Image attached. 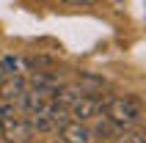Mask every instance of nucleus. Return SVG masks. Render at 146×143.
<instances>
[{"instance_id": "obj_1", "label": "nucleus", "mask_w": 146, "mask_h": 143, "mask_svg": "<svg viewBox=\"0 0 146 143\" xmlns=\"http://www.w3.org/2000/svg\"><path fill=\"white\" fill-rule=\"evenodd\" d=\"M102 113L108 116V121L113 127L132 129L143 116V107H141V102L135 96H110V99H105V110Z\"/></svg>"}, {"instance_id": "obj_2", "label": "nucleus", "mask_w": 146, "mask_h": 143, "mask_svg": "<svg viewBox=\"0 0 146 143\" xmlns=\"http://www.w3.org/2000/svg\"><path fill=\"white\" fill-rule=\"evenodd\" d=\"M0 132L8 143H31V138H33L28 116H19L11 105H6L0 110Z\"/></svg>"}, {"instance_id": "obj_3", "label": "nucleus", "mask_w": 146, "mask_h": 143, "mask_svg": "<svg viewBox=\"0 0 146 143\" xmlns=\"http://www.w3.org/2000/svg\"><path fill=\"white\" fill-rule=\"evenodd\" d=\"M102 110H105V99L88 91V94H83L80 99L69 107V116H72L74 121H91V119H97Z\"/></svg>"}, {"instance_id": "obj_4", "label": "nucleus", "mask_w": 146, "mask_h": 143, "mask_svg": "<svg viewBox=\"0 0 146 143\" xmlns=\"http://www.w3.org/2000/svg\"><path fill=\"white\" fill-rule=\"evenodd\" d=\"M25 91H28L25 77H8V80L0 83V102H3V105H11V107H19Z\"/></svg>"}, {"instance_id": "obj_5", "label": "nucleus", "mask_w": 146, "mask_h": 143, "mask_svg": "<svg viewBox=\"0 0 146 143\" xmlns=\"http://www.w3.org/2000/svg\"><path fill=\"white\" fill-rule=\"evenodd\" d=\"M58 138H61V143H91V129H88L86 121L69 119L64 127L58 129Z\"/></svg>"}, {"instance_id": "obj_6", "label": "nucleus", "mask_w": 146, "mask_h": 143, "mask_svg": "<svg viewBox=\"0 0 146 143\" xmlns=\"http://www.w3.org/2000/svg\"><path fill=\"white\" fill-rule=\"evenodd\" d=\"M31 69L28 58L22 55H0V83L8 77H25V72Z\"/></svg>"}, {"instance_id": "obj_7", "label": "nucleus", "mask_w": 146, "mask_h": 143, "mask_svg": "<svg viewBox=\"0 0 146 143\" xmlns=\"http://www.w3.org/2000/svg\"><path fill=\"white\" fill-rule=\"evenodd\" d=\"M110 143H146V135H141L135 129H121L110 138Z\"/></svg>"}, {"instance_id": "obj_8", "label": "nucleus", "mask_w": 146, "mask_h": 143, "mask_svg": "<svg viewBox=\"0 0 146 143\" xmlns=\"http://www.w3.org/2000/svg\"><path fill=\"white\" fill-rule=\"evenodd\" d=\"M72 6H94V3H99V0H69Z\"/></svg>"}, {"instance_id": "obj_9", "label": "nucleus", "mask_w": 146, "mask_h": 143, "mask_svg": "<svg viewBox=\"0 0 146 143\" xmlns=\"http://www.w3.org/2000/svg\"><path fill=\"white\" fill-rule=\"evenodd\" d=\"M113 3H121V0H113Z\"/></svg>"}]
</instances>
